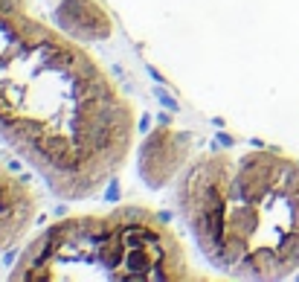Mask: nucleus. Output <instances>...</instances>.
Listing matches in <instances>:
<instances>
[{"label":"nucleus","mask_w":299,"mask_h":282,"mask_svg":"<svg viewBox=\"0 0 299 282\" xmlns=\"http://www.w3.org/2000/svg\"><path fill=\"white\" fill-rule=\"evenodd\" d=\"M136 117L79 38L29 0H0V143L64 201L99 195L134 148Z\"/></svg>","instance_id":"obj_1"},{"label":"nucleus","mask_w":299,"mask_h":282,"mask_svg":"<svg viewBox=\"0 0 299 282\" xmlns=\"http://www.w3.org/2000/svg\"><path fill=\"white\" fill-rule=\"evenodd\" d=\"M177 207L212 268L238 279L299 271V160L273 148L200 151L177 175Z\"/></svg>","instance_id":"obj_2"},{"label":"nucleus","mask_w":299,"mask_h":282,"mask_svg":"<svg viewBox=\"0 0 299 282\" xmlns=\"http://www.w3.org/2000/svg\"><path fill=\"white\" fill-rule=\"evenodd\" d=\"M186 247L160 215L145 207H119L73 215L44 227L20 250L12 279H195Z\"/></svg>","instance_id":"obj_3"},{"label":"nucleus","mask_w":299,"mask_h":282,"mask_svg":"<svg viewBox=\"0 0 299 282\" xmlns=\"http://www.w3.org/2000/svg\"><path fill=\"white\" fill-rule=\"evenodd\" d=\"M38 212L32 186L0 160V256L27 238Z\"/></svg>","instance_id":"obj_4"},{"label":"nucleus","mask_w":299,"mask_h":282,"mask_svg":"<svg viewBox=\"0 0 299 282\" xmlns=\"http://www.w3.org/2000/svg\"><path fill=\"white\" fill-rule=\"evenodd\" d=\"M186 143H189V134H180L174 128H157L143 146L140 169L145 181L151 186H163L169 178H177V172H183V166L189 163L183 151Z\"/></svg>","instance_id":"obj_5"},{"label":"nucleus","mask_w":299,"mask_h":282,"mask_svg":"<svg viewBox=\"0 0 299 282\" xmlns=\"http://www.w3.org/2000/svg\"><path fill=\"white\" fill-rule=\"evenodd\" d=\"M61 27L76 38H99L102 32H108V18L105 12L90 3V0H70L64 3L58 12Z\"/></svg>","instance_id":"obj_6"}]
</instances>
